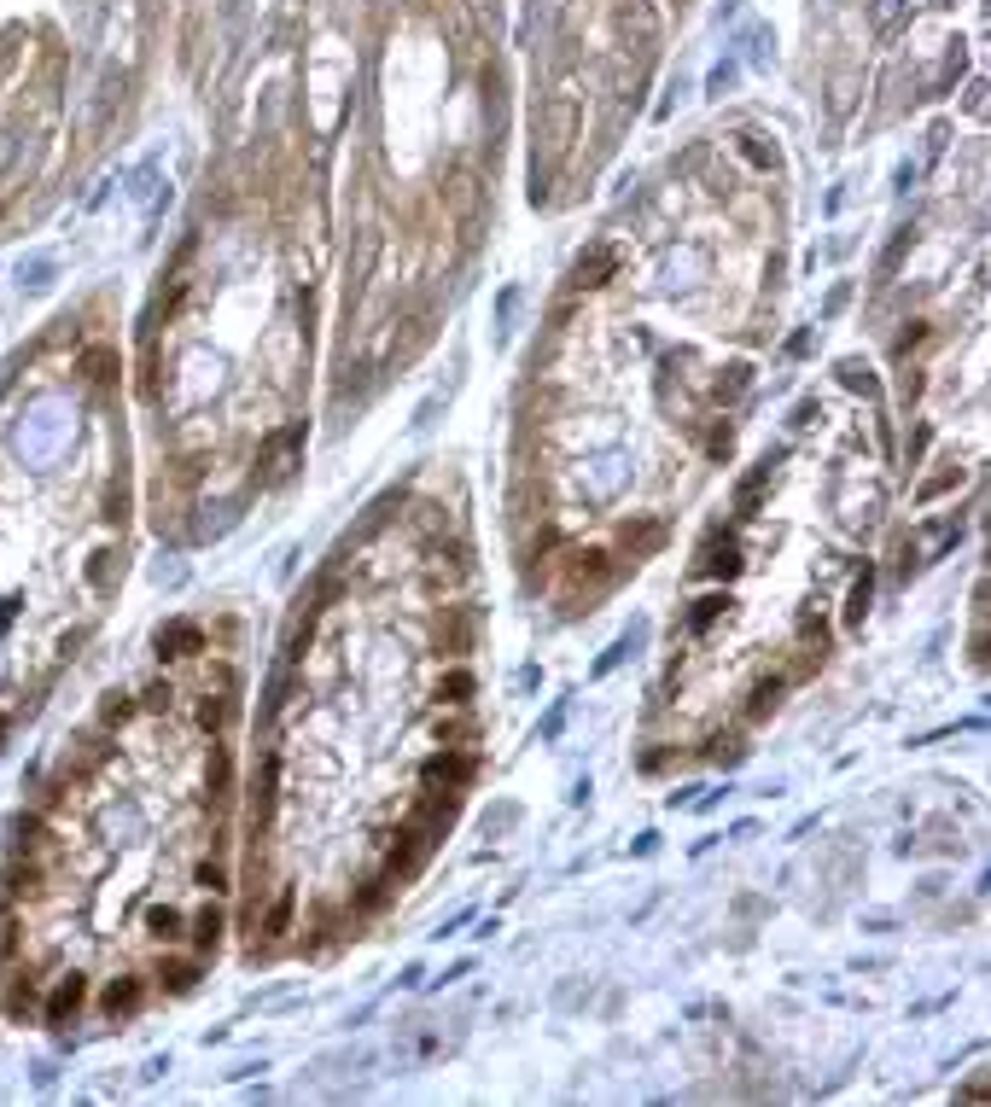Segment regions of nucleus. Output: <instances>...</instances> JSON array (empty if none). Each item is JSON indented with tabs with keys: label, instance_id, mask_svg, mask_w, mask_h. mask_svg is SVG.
Listing matches in <instances>:
<instances>
[{
	"label": "nucleus",
	"instance_id": "3",
	"mask_svg": "<svg viewBox=\"0 0 991 1107\" xmlns=\"http://www.w3.org/2000/svg\"><path fill=\"white\" fill-rule=\"evenodd\" d=\"M82 1008V979H65L59 991H53V1003H47V1026H59V1020H70Z\"/></svg>",
	"mask_w": 991,
	"mask_h": 1107
},
{
	"label": "nucleus",
	"instance_id": "15",
	"mask_svg": "<svg viewBox=\"0 0 991 1107\" xmlns=\"http://www.w3.org/2000/svg\"><path fill=\"white\" fill-rule=\"evenodd\" d=\"M0 729H6V723H0Z\"/></svg>",
	"mask_w": 991,
	"mask_h": 1107
},
{
	"label": "nucleus",
	"instance_id": "12",
	"mask_svg": "<svg viewBox=\"0 0 991 1107\" xmlns=\"http://www.w3.org/2000/svg\"><path fill=\"white\" fill-rule=\"evenodd\" d=\"M199 886H205V892H222V886H228L222 863H199Z\"/></svg>",
	"mask_w": 991,
	"mask_h": 1107
},
{
	"label": "nucleus",
	"instance_id": "1",
	"mask_svg": "<svg viewBox=\"0 0 991 1107\" xmlns=\"http://www.w3.org/2000/svg\"><path fill=\"white\" fill-rule=\"evenodd\" d=\"M479 775V758L473 752H438L432 764H426V781L432 787H461V781H473Z\"/></svg>",
	"mask_w": 991,
	"mask_h": 1107
},
{
	"label": "nucleus",
	"instance_id": "14",
	"mask_svg": "<svg viewBox=\"0 0 991 1107\" xmlns=\"http://www.w3.org/2000/svg\"><path fill=\"white\" fill-rule=\"evenodd\" d=\"M444 694H455V700H467V694H473V676H467V671H455V676L444 682Z\"/></svg>",
	"mask_w": 991,
	"mask_h": 1107
},
{
	"label": "nucleus",
	"instance_id": "6",
	"mask_svg": "<svg viewBox=\"0 0 991 1107\" xmlns=\"http://www.w3.org/2000/svg\"><path fill=\"white\" fill-rule=\"evenodd\" d=\"M216 939H222V915H216V909H205V915L193 921V944H199V950H210Z\"/></svg>",
	"mask_w": 991,
	"mask_h": 1107
},
{
	"label": "nucleus",
	"instance_id": "5",
	"mask_svg": "<svg viewBox=\"0 0 991 1107\" xmlns=\"http://www.w3.org/2000/svg\"><path fill=\"white\" fill-rule=\"evenodd\" d=\"M82 368H88V379H94V385H111L117 356H111V350H88V356H82Z\"/></svg>",
	"mask_w": 991,
	"mask_h": 1107
},
{
	"label": "nucleus",
	"instance_id": "2",
	"mask_svg": "<svg viewBox=\"0 0 991 1107\" xmlns=\"http://www.w3.org/2000/svg\"><path fill=\"white\" fill-rule=\"evenodd\" d=\"M199 624H170V630H158V647L170 653V659H187V653H199Z\"/></svg>",
	"mask_w": 991,
	"mask_h": 1107
},
{
	"label": "nucleus",
	"instance_id": "8",
	"mask_svg": "<svg viewBox=\"0 0 991 1107\" xmlns=\"http://www.w3.org/2000/svg\"><path fill=\"white\" fill-rule=\"evenodd\" d=\"M129 717H135L129 694H105V723H129Z\"/></svg>",
	"mask_w": 991,
	"mask_h": 1107
},
{
	"label": "nucleus",
	"instance_id": "4",
	"mask_svg": "<svg viewBox=\"0 0 991 1107\" xmlns=\"http://www.w3.org/2000/svg\"><path fill=\"white\" fill-rule=\"evenodd\" d=\"M105 1008H111V1014H135V1008H140V985H135V979L111 985V991H105Z\"/></svg>",
	"mask_w": 991,
	"mask_h": 1107
},
{
	"label": "nucleus",
	"instance_id": "13",
	"mask_svg": "<svg viewBox=\"0 0 991 1107\" xmlns=\"http://www.w3.org/2000/svg\"><path fill=\"white\" fill-rule=\"evenodd\" d=\"M723 606H729V601H723V595H712V601H700V612H694V630H706V624L718 618Z\"/></svg>",
	"mask_w": 991,
	"mask_h": 1107
},
{
	"label": "nucleus",
	"instance_id": "9",
	"mask_svg": "<svg viewBox=\"0 0 991 1107\" xmlns=\"http://www.w3.org/2000/svg\"><path fill=\"white\" fill-rule=\"evenodd\" d=\"M863 606H869V571H863V577L852 583V606H846V618H852V624L863 618Z\"/></svg>",
	"mask_w": 991,
	"mask_h": 1107
},
{
	"label": "nucleus",
	"instance_id": "7",
	"mask_svg": "<svg viewBox=\"0 0 991 1107\" xmlns=\"http://www.w3.org/2000/svg\"><path fill=\"white\" fill-rule=\"evenodd\" d=\"M776 700H782V682H758V694H752V717H764Z\"/></svg>",
	"mask_w": 991,
	"mask_h": 1107
},
{
	"label": "nucleus",
	"instance_id": "10",
	"mask_svg": "<svg viewBox=\"0 0 991 1107\" xmlns=\"http://www.w3.org/2000/svg\"><path fill=\"white\" fill-rule=\"evenodd\" d=\"M193 962H170V968H164V979H170V991H187V985H193Z\"/></svg>",
	"mask_w": 991,
	"mask_h": 1107
},
{
	"label": "nucleus",
	"instance_id": "11",
	"mask_svg": "<svg viewBox=\"0 0 991 1107\" xmlns=\"http://www.w3.org/2000/svg\"><path fill=\"white\" fill-rule=\"evenodd\" d=\"M286 921H292V892H280V904L269 909V933H286Z\"/></svg>",
	"mask_w": 991,
	"mask_h": 1107
}]
</instances>
